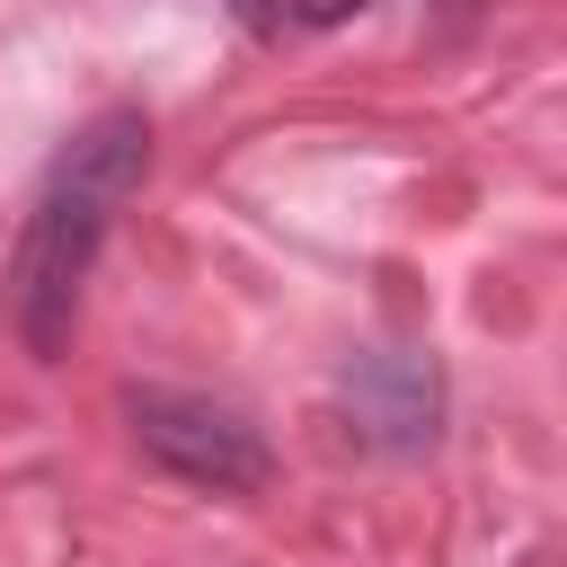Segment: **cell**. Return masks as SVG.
I'll return each instance as SVG.
<instances>
[{
  "label": "cell",
  "instance_id": "cell-2",
  "mask_svg": "<svg viewBox=\"0 0 567 567\" xmlns=\"http://www.w3.org/2000/svg\"><path fill=\"white\" fill-rule=\"evenodd\" d=\"M124 416H133V443L186 478V487H213V496H248L266 487V443L239 408L221 399H195V390H124Z\"/></svg>",
  "mask_w": 567,
  "mask_h": 567
},
{
  "label": "cell",
  "instance_id": "cell-3",
  "mask_svg": "<svg viewBox=\"0 0 567 567\" xmlns=\"http://www.w3.org/2000/svg\"><path fill=\"white\" fill-rule=\"evenodd\" d=\"M346 408H354V425H363L372 443L416 452V443H434L443 381H434V363H425V354H363V363L346 372Z\"/></svg>",
  "mask_w": 567,
  "mask_h": 567
},
{
  "label": "cell",
  "instance_id": "cell-5",
  "mask_svg": "<svg viewBox=\"0 0 567 567\" xmlns=\"http://www.w3.org/2000/svg\"><path fill=\"white\" fill-rule=\"evenodd\" d=\"M230 9H239V18H248V27H257V35H266V27H275V0H230Z\"/></svg>",
  "mask_w": 567,
  "mask_h": 567
},
{
  "label": "cell",
  "instance_id": "cell-1",
  "mask_svg": "<svg viewBox=\"0 0 567 567\" xmlns=\"http://www.w3.org/2000/svg\"><path fill=\"white\" fill-rule=\"evenodd\" d=\"M142 168H151V124L133 106H106L53 159V177H44V195H35L27 230H18V257H9V310H18V328H27L35 354H53L71 337L80 284H89V266L106 248L115 204L142 186Z\"/></svg>",
  "mask_w": 567,
  "mask_h": 567
},
{
  "label": "cell",
  "instance_id": "cell-4",
  "mask_svg": "<svg viewBox=\"0 0 567 567\" xmlns=\"http://www.w3.org/2000/svg\"><path fill=\"white\" fill-rule=\"evenodd\" d=\"M310 27H337V18H354V9H372V0H292Z\"/></svg>",
  "mask_w": 567,
  "mask_h": 567
}]
</instances>
